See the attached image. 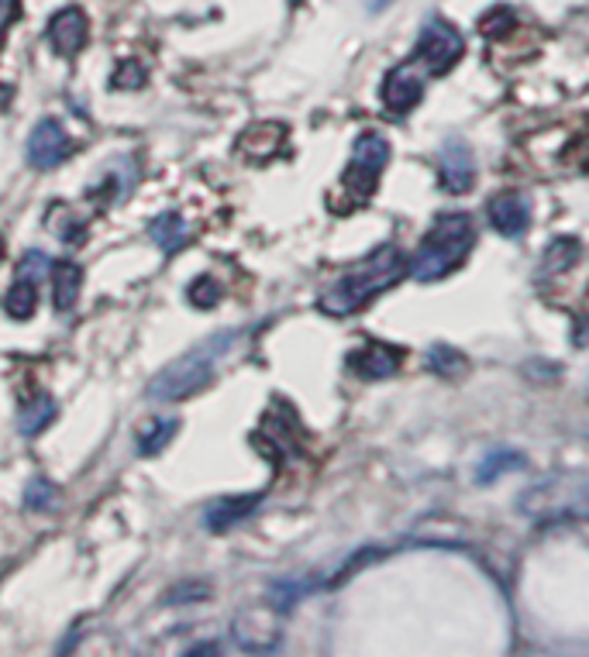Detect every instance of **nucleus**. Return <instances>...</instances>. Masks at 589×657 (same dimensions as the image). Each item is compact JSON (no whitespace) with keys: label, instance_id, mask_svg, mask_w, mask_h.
I'll list each match as a JSON object with an SVG mask.
<instances>
[{"label":"nucleus","instance_id":"nucleus-1","mask_svg":"<svg viewBox=\"0 0 589 657\" xmlns=\"http://www.w3.org/2000/svg\"><path fill=\"white\" fill-rule=\"evenodd\" d=\"M407 255L400 245H380L373 255H365L359 266L345 269L332 287H327L317 300V306L324 314L332 317H348V314H359L369 300L383 296L386 290H393L407 272Z\"/></svg>","mask_w":589,"mask_h":657},{"label":"nucleus","instance_id":"nucleus-16","mask_svg":"<svg viewBox=\"0 0 589 657\" xmlns=\"http://www.w3.org/2000/svg\"><path fill=\"white\" fill-rule=\"evenodd\" d=\"M148 234H152V241L166 252V255H172V252H180L183 248V241H187V224H183V217L180 214H163V217H156L152 221V228H148Z\"/></svg>","mask_w":589,"mask_h":657},{"label":"nucleus","instance_id":"nucleus-28","mask_svg":"<svg viewBox=\"0 0 589 657\" xmlns=\"http://www.w3.org/2000/svg\"><path fill=\"white\" fill-rule=\"evenodd\" d=\"M0 255H4V238H0Z\"/></svg>","mask_w":589,"mask_h":657},{"label":"nucleus","instance_id":"nucleus-6","mask_svg":"<svg viewBox=\"0 0 589 657\" xmlns=\"http://www.w3.org/2000/svg\"><path fill=\"white\" fill-rule=\"evenodd\" d=\"M424 86H428V76L410 59L393 65L383 80V107L393 118H404L424 100Z\"/></svg>","mask_w":589,"mask_h":657},{"label":"nucleus","instance_id":"nucleus-7","mask_svg":"<svg viewBox=\"0 0 589 657\" xmlns=\"http://www.w3.org/2000/svg\"><path fill=\"white\" fill-rule=\"evenodd\" d=\"M486 221L496 234L520 238L531 228V200L524 193H496L486 204Z\"/></svg>","mask_w":589,"mask_h":657},{"label":"nucleus","instance_id":"nucleus-5","mask_svg":"<svg viewBox=\"0 0 589 657\" xmlns=\"http://www.w3.org/2000/svg\"><path fill=\"white\" fill-rule=\"evenodd\" d=\"M462 52H466V41H462V35H458V28L448 25L445 17H434L424 25L418 46H413V52H410V62L418 65L428 80H434V76L452 73L458 65V59H462Z\"/></svg>","mask_w":589,"mask_h":657},{"label":"nucleus","instance_id":"nucleus-26","mask_svg":"<svg viewBox=\"0 0 589 657\" xmlns=\"http://www.w3.org/2000/svg\"><path fill=\"white\" fill-rule=\"evenodd\" d=\"M14 17H17V0H0V41H4V32L11 28Z\"/></svg>","mask_w":589,"mask_h":657},{"label":"nucleus","instance_id":"nucleus-27","mask_svg":"<svg viewBox=\"0 0 589 657\" xmlns=\"http://www.w3.org/2000/svg\"><path fill=\"white\" fill-rule=\"evenodd\" d=\"M14 100V86H8V83H0V111Z\"/></svg>","mask_w":589,"mask_h":657},{"label":"nucleus","instance_id":"nucleus-17","mask_svg":"<svg viewBox=\"0 0 589 657\" xmlns=\"http://www.w3.org/2000/svg\"><path fill=\"white\" fill-rule=\"evenodd\" d=\"M524 465V454L520 451H510V448H493L486 451V458L479 462V472H476V482L479 486H490V482H496L504 472L510 469H520Z\"/></svg>","mask_w":589,"mask_h":657},{"label":"nucleus","instance_id":"nucleus-21","mask_svg":"<svg viewBox=\"0 0 589 657\" xmlns=\"http://www.w3.org/2000/svg\"><path fill=\"white\" fill-rule=\"evenodd\" d=\"M177 430H180V421L177 417H159L156 424H152L148 430H142L139 434V454H159L169 441H172V437H177Z\"/></svg>","mask_w":589,"mask_h":657},{"label":"nucleus","instance_id":"nucleus-15","mask_svg":"<svg viewBox=\"0 0 589 657\" xmlns=\"http://www.w3.org/2000/svg\"><path fill=\"white\" fill-rule=\"evenodd\" d=\"M579 258V241L576 238H555L549 248H544L541 258V279L549 276H562L565 269H573Z\"/></svg>","mask_w":589,"mask_h":657},{"label":"nucleus","instance_id":"nucleus-12","mask_svg":"<svg viewBox=\"0 0 589 657\" xmlns=\"http://www.w3.org/2000/svg\"><path fill=\"white\" fill-rule=\"evenodd\" d=\"M283 138H287V127L266 121V124L249 127L242 135V142H238V148H242V156H249L252 162H266L283 148Z\"/></svg>","mask_w":589,"mask_h":657},{"label":"nucleus","instance_id":"nucleus-22","mask_svg":"<svg viewBox=\"0 0 589 657\" xmlns=\"http://www.w3.org/2000/svg\"><path fill=\"white\" fill-rule=\"evenodd\" d=\"M111 83L118 86V90H142V86L148 83V70L139 59H121Z\"/></svg>","mask_w":589,"mask_h":657},{"label":"nucleus","instance_id":"nucleus-14","mask_svg":"<svg viewBox=\"0 0 589 657\" xmlns=\"http://www.w3.org/2000/svg\"><path fill=\"white\" fill-rule=\"evenodd\" d=\"M255 507H259V496H231V499L214 502V507L207 510V527H211L214 534L231 531L235 523H242Z\"/></svg>","mask_w":589,"mask_h":657},{"label":"nucleus","instance_id":"nucleus-11","mask_svg":"<svg viewBox=\"0 0 589 657\" xmlns=\"http://www.w3.org/2000/svg\"><path fill=\"white\" fill-rule=\"evenodd\" d=\"M438 180L448 193H466L476 180V162H472V148L462 138L445 142L442 156H438Z\"/></svg>","mask_w":589,"mask_h":657},{"label":"nucleus","instance_id":"nucleus-25","mask_svg":"<svg viewBox=\"0 0 589 657\" xmlns=\"http://www.w3.org/2000/svg\"><path fill=\"white\" fill-rule=\"evenodd\" d=\"M46 272H52V261L46 258V252H28L25 258H21V266H17V279H28V282H38V279H46Z\"/></svg>","mask_w":589,"mask_h":657},{"label":"nucleus","instance_id":"nucleus-23","mask_svg":"<svg viewBox=\"0 0 589 657\" xmlns=\"http://www.w3.org/2000/svg\"><path fill=\"white\" fill-rule=\"evenodd\" d=\"M187 296H190V303L196 306V311H211V306H217V300H221V287H217V279L201 276V279L190 282Z\"/></svg>","mask_w":589,"mask_h":657},{"label":"nucleus","instance_id":"nucleus-13","mask_svg":"<svg viewBox=\"0 0 589 657\" xmlns=\"http://www.w3.org/2000/svg\"><path fill=\"white\" fill-rule=\"evenodd\" d=\"M80 290H83V269L76 261H59V266H52V303L59 314L73 311Z\"/></svg>","mask_w":589,"mask_h":657},{"label":"nucleus","instance_id":"nucleus-3","mask_svg":"<svg viewBox=\"0 0 589 657\" xmlns=\"http://www.w3.org/2000/svg\"><path fill=\"white\" fill-rule=\"evenodd\" d=\"M231 344H235V331L214 334L204 344H196L193 352H187L183 358L166 365L159 376L148 382V400L152 403H177V400H187L190 392H201L214 379V368L228 355Z\"/></svg>","mask_w":589,"mask_h":657},{"label":"nucleus","instance_id":"nucleus-19","mask_svg":"<svg viewBox=\"0 0 589 657\" xmlns=\"http://www.w3.org/2000/svg\"><path fill=\"white\" fill-rule=\"evenodd\" d=\"M428 368L434 372V376H442V379H455V376H466L469 362H466L462 352H455L452 344H434L428 352Z\"/></svg>","mask_w":589,"mask_h":657},{"label":"nucleus","instance_id":"nucleus-29","mask_svg":"<svg viewBox=\"0 0 589 657\" xmlns=\"http://www.w3.org/2000/svg\"><path fill=\"white\" fill-rule=\"evenodd\" d=\"M290 4H300V0H290Z\"/></svg>","mask_w":589,"mask_h":657},{"label":"nucleus","instance_id":"nucleus-4","mask_svg":"<svg viewBox=\"0 0 589 657\" xmlns=\"http://www.w3.org/2000/svg\"><path fill=\"white\" fill-rule=\"evenodd\" d=\"M386 162H389V142L380 135V131H362L352 145V162H348L345 177H341V190L348 193L345 210L362 207L369 196L376 193Z\"/></svg>","mask_w":589,"mask_h":657},{"label":"nucleus","instance_id":"nucleus-9","mask_svg":"<svg viewBox=\"0 0 589 657\" xmlns=\"http://www.w3.org/2000/svg\"><path fill=\"white\" fill-rule=\"evenodd\" d=\"M86 32H91V21L80 8H62L49 21V49L62 59H73L86 46Z\"/></svg>","mask_w":589,"mask_h":657},{"label":"nucleus","instance_id":"nucleus-18","mask_svg":"<svg viewBox=\"0 0 589 657\" xmlns=\"http://www.w3.org/2000/svg\"><path fill=\"white\" fill-rule=\"evenodd\" d=\"M56 403L49 400V397H35L25 410H21V421H17V430L25 434V437H35V434H41L46 430L52 421H56Z\"/></svg>","mask_w":589,"mask_h":657},{"label":"nucleus","instance_id":"nucleus-8","mask_svg":"<svg viewBox=\"0 0 589 657\" xmlns=\"http://www.w3.org/2000/svg\"><path fill=\"white\" fill-rule=\"evenodd\" d=\"M404 348L397 344H386V341H365L359 352L348 355V365L352 372H359L362 379H389L397 376L400 365H404Z\"/></svg>","mask_w":589,"mask_h":657},{"label":"nucleus","instance_id":"nucleus-10","mask_svg":"<svg viewBox=\"0 0 589 657\" xmlns=\"http://www.w3.org/2000/svg\"><path fill=\"white\" fill-rule=\"evenodd\" d=\"M70 148H73V142L59 121H41L28 138V159L35 169H52L70 156Z\"/></svg>","mask_w":589,"mask_h":657},{"label":"nucleus","instance_id":"nucleus-20","mask_svg":"<svg viewBox=\"0 0 589 657\" xmlns=\"http://www.w3.org/2000/svg\"><path fill=\"white\" fill-rule=\"evenodd\" d=\"M35 306H38L35 282H28V279H17L14 287L8 290V296H4V311H8L14 320H28V317L35 314Z\"/></svg>","mask_w":589,"mask_h":657},{"label":"nucleus","instance_id":"nucleus-24","mask_svg":"<svg viewBox=\"0 0 589 657\" xmlns=\"http://www.w3.org/2000/svg\"><path fill=\"white\" fill-rule=\"evenodd\" d=\"M56 496H59V489L52 486V482L32 478L28 482V492H25V507L28 510H52L56 507Z\"/></svg>","mask_w":589,"mask_h":657},{"label":"nucleus","instance_id":"nucleus-2","mask_svg":"<svg viewBox=\"0 0 589 657\" xmlns=\"http://www.w3.org/2000/svg\"><path fill=\"white\" fill-rule=\"evenodd\" d=\"M472 245H476V224L469 214L462 210L438 214L431 231L421 238L418 252H413L407 272L418 282H442L455 269H462Z\"/></svg>","mask_w":589,"mask_h":657}]
</instances>
